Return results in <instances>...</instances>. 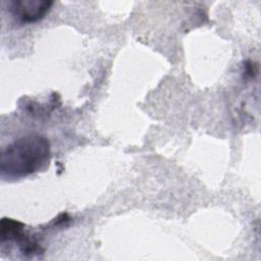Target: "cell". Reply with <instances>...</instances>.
I'll return each instance as SVG.
<instances>
[{
    "label": "cell",
    "instance_id": "obj_1",
    "mask_svg": "<svg viewBox=\"0 0 261 261\" xmlns=\"http://www.w3.org/2000/svg\"><path fill=\"white\" fill-rule=\"evenodd\" d=\"M49 141L39 135L17 139L2 151L1 176L19 178L44 169L50 162Z\"/></svg>",
    "mask_w": 261,
    "mask_h": 261
},
{
    "label": "cell",
    "instance_id": "obj_2",
    "mask_svg": "<svg viewBox=\"0 0 261 261\" xmlns=\"http://www.w3.org/2000/svg\"><path fill=\"white\" fill-rule=\"evenodd\" d=\"M52 5L46 0H14L9 2V11L19 22L31 23L42 19Z\"/></svg>",
    "mask_w": 261,
    "mask_h": 261
},
{
    "label": "cell",
    "instance_id": "obj_3",
    "mask_svg": "<svg viewBox=\"0 0 261 261\" xmlns=\"http://www.w3.org/2000/svg\"><path fill=\"white\" fill-rule=\"evenodd\" d=\"M1 242L8 240H19L23 236V223L10 218H2L1 220Z\"/></svg>",
    "mask_w": 261,
    "mask_h": 261
}]
</instances>
